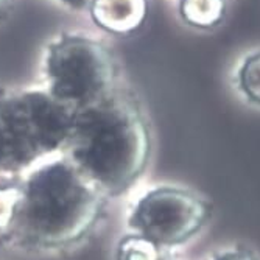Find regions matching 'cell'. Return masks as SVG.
Returning <instances> with one entry per match:
<instances>
[{"instance_id":"11","label":"cell","mask_w":260,"mask_h":260,"mask_svg":"<svg viewBox=\"0 0 260 260\" xmlns=\"http://www.w3.org/2000/svg\"><path fill=\"white\" fill-rule=\"evenodd\" d=\"M214 260H260V255L249 248L235 246L218 252Z\"/></svg>"},{"instance_id":"10","label":"cell","mask_w":260,"mask_h":260,"mask_svg":"<svg viewBox=\"0 0 260 260\" xmlns=\"http://www.w3.org/2000/svg\"><path fill=\"white\" fill-rule=\"evenodd\" d=\"M20 188L0 187V231H7L19 200Z\"/></svg>"},{"instance_id":"7","label":"cell","mask_w":260,"mask_h":260,"mask_svg":"<svg viewBox=\"0 0 260 260\" xmlns=\"http://www.w3.org/2000/svg\"><path fill=\"white\" fill-rule=\"evenodd\" d=\"M181 14L190 25L214 27L224 16V0H181Z\"/></svg>"},{"instance_id":"6","label":"cell","mask_w":260,"mask_h":260,"mask_svg":"<svg viewBox=\"0 0 260 260\" xmlns=\"http://www.w3.org/2000/svg\"><path fill=\"white\" fill-rule=\"evenodd\" d=\"M145 0H93L92 14L111 31H128L145 17Z\"/></svg>"},{"instance_id":"8","label":"cell","mask_w":260,"mask_h":260,"mask_svg":"<svg viewBox=\"0 0 260 260\" xmlns=\"http://www.w3.org/2000/svg\"><path fill=\"white\" fill-rule=\"evenodd\" d=\"M239 84L245 95L260 106V52L243 62L239 72Z\"/></svg>"},{"instance_id":"5","label":"cell","mask_w":260,"mask_h":260,"mask_svg":"<svg viewBox=\"0 0 260 260\" xmlns=\"http://www.w3.org/2000/svg\"><path fill=\"white\" fill-rule=\"evenodd\" d=\"M50 95L74 112L103 99L111 78L105 50L84 38H64L47 58Z\"/></svg>"},{"instance_id":"13","label":"cell","mask_w":260,"mask_h":260,"mask_svg":"<svg viewBox=\"0 0 260 260\" xmlns=\"http://www.w3.org/2000/svg\"><path fill=\"white\" fill-rule=\"evenodd\" d=\"M5 2H7V0H0V13H2V10H4V5H5Z\"/></svg>"},{"instance_id":"1","label":"cell","mask_w":260,"mask_h":260,"mask_svg":"<svg viewBox=\"0 0 260 260\" xmlns=\"http://www.w3.org/2000/svg\"><path fill=\"white\" fill-rule=\"evenodd\" d=\"M61 150L100 193L117 195L145 170L150 137L136 111L103 97L74 112Z\"/></svg>"},{"instance_id":"2","label":"cell","mask_w":260,"mask_h":260,"mask_svg":"<svg viewBox=\"0 0 260 260\" xmlns=\"http://www.w3.org/2000/svg\"><path fill=\"white\" fill-rule=\"evenodd\" d=\"M100 192L66 159L33 172L23 184L8 234L35 248H59L77 242L100 214Z\"/></svg>"},{"instance_id":"12","label":"cell","mask_w":260,"mask_h":260,"mask_svg":"<svg viewBox=\"0 0 260 260\" xmlns=\"http://www.w3.org/2000/svg\"><path fill=\"white\" fill-rule=\"evenodd\" d=\"M64 2L72 7H83L86 4V0H64Z\"/></svg>"},{"instance_id":"9","label":"cell","mask_w":260,"mask_h":260,"mask_svg":"<svg viewBox=\"0 0 260 260\" xmlns=\"http://www.w3.org/2000/svg\"><path fill=\"white\" fill-rule=\"evenodd\" d=\"M119 260H160L159 248L139 235H131L122 242Z\"/></svg>"},{"instance_id":"3","label":"cell","mask_w":260,"mask_h":260,"mask_svg":"<svg viewBox=\"0 0 260 260\" xmlns=\"http://www.w3.org/2000/svg\"><path fill=\"white\" fill-rule=\"evenodd\" d=\"M74 111L50 93L25 92L0 99V173L27 169L61 150Z\"/></svg>"},{"instance_id":"4","label":"cell","mask_w":260,"mask_h":260,"mask_svg":"<svg viewBox=\"0 0 260 260\" xmlns=\"http://www.w3.org/2000/svg\"><path fill=\"white\" fill-rule=\"evenodd\" d=\"M212 215V204L181 187H157L144 195L129 215L136 235L157 248L175 246L198 234Z\"/></svg>"}]
</instances>
